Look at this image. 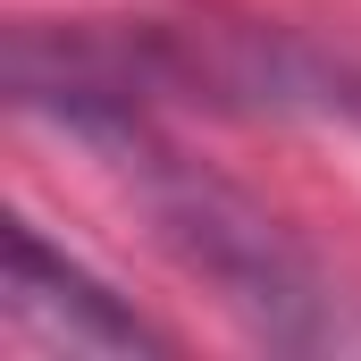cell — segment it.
<instances>
[{
    "instance_id": "1",
    "label": "cell",
    "mask_w": 361,
    "mask_h": 361,
    "mask_svg": "<svg viewBox=\"0 0 361 361\" xmlns=\"http://www.w3.org/2000/svg\"><path fill=\"white\" fill-rule=\"evenodd\" d=\"M0 311L51 353H160V328H143L92 269L51 252L34 219H8L0 235Z\"/></svg>"
}]
</instances>
